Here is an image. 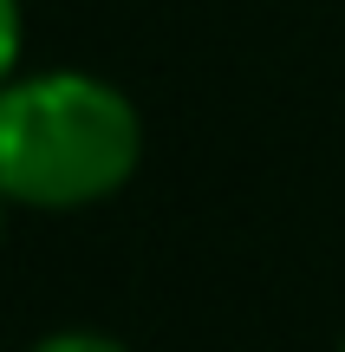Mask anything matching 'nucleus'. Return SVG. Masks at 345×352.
I'll use <instances>...</instances> for the list:
<instances>
[{
  "mask_svg": "<svg viewBox=\"0 0 345 352\" xmlns=\"http://www.w3.org/2000/svg\"><path fill=\"white\" fill-rule=\"evenodd\" d=\"M143 164V118L98 72H13L0 85V196L26 209H91Z\"/></svg>",
  "mask_w": 345,
  "mask_h": 352,
  "instance_id": "f257e3e1",
  "label": "nucleus"
},
{
  "mask_svg": "<svg viewBox=\"0 0 345 352\" xmlns=\"http://www.w3.org/2000/svg\"><path fill=\"white\" fill-rule=\"evenodd\" d=\"M20 39H26L20 0H0V85H7V78H13V65H20Z\"/></svg>",
  "mask_w": 345,
  "mask_h": 352,
  "instance_id": "f03ea898",
  "label": "nucleus"
},
{
  "mask_svg": "<svg viewBox=\"0 0 345 352\" xmlns=\"http://www.w3.org/2000/svg\"><path fill=\"white\" fill-rule=\"evenodd\" d=\"M33 352H130V346H117L111 333H52V340H39Z\"/></svg>",
  "mask_w": 345,
  "mask_h": 352,
  "instance_id": "7ed1b4c3",
  "label": "nucleus"
},
{
  "mask_svg": "<svg viewBox=\"0 0 345 352\" xmlns=\"http://www.w3.org/2000/svg\"><path fill=\"white\" fill-rule=\"evenodd\" d=\"M0 228H7V196H0Z\"/></svg>",
  "mask_w": 345,
  "mask_h": 352,
  "instance_id": "20e7f679",
  "label": "nucleus"
},
{
  "mask_svg": "<svg viewBox=\"0 0 345 352\" xmlns=\"http://www.w3.org/2000/svg\"><path fill=\"white\" fill-rule=\"evenodd\" d=\"M339 352H345V346H339Z\"/></svg>",
  "mask_w": 345,
  "mask_h": 352,
  "instance_id": "39448f33",
  "label": "nucleus"
}]
</instances>
